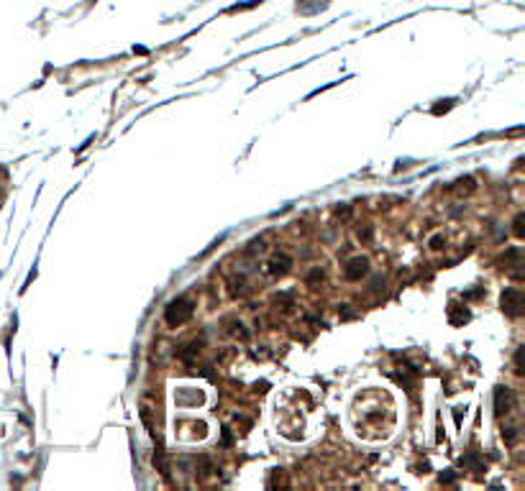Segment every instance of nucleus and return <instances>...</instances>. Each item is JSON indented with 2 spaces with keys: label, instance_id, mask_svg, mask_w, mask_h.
<instances>
[{
  "label": "nucleus",
  "instance_id": "2",
  "mask_svg": "<svg viewBox=\"0 0 525 491\" xmlns=\"http://www.w3.org/2000/svg\"><path fill=\"white\" fill-rule=\"evenodd\" d=\"M502 304H505L510 312H517L520 310V292L517 289H507V292L502 294Z\"/></svg>",
  "mask_w": 525,
  "mask_h": 491
},
{
  "label": "nucleus",
  "instance_id": "1",
  "mask_svg": "<svg viewBox=\"0 0 525 491\" xmlns=\"http://www.w3.org/2000/svg\"><path fill=\"white\" fill-rule=\"evenodd\" d=\"M512 410V392L507 389V386H499L497 389V412L502 414V412H510Z\"/></svg>",
  "mask_w": 525,
  "mask_h": 491
}]
</instances>
